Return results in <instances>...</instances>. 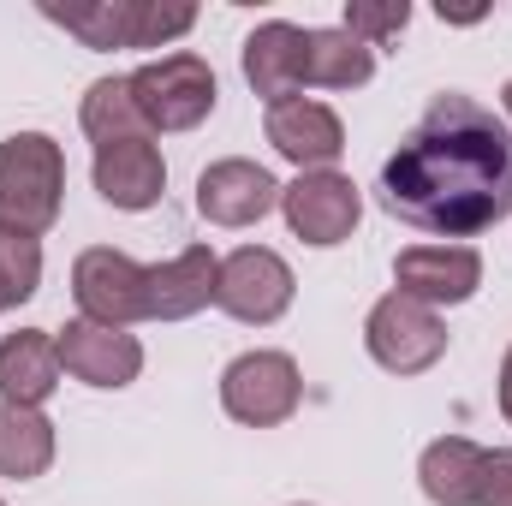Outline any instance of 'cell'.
Here are the masks:
<instances>
[{
  "mask_svg": "<svg viewBox=\"0 0 512 506\" xmlns=\"http://www.w3.org/2000/svg\"><path fill=\"white\" fill-rule=\"evenodd\" d=\"M382 209L435 239H471L507 221L512 131L459 90L435 96L382 161Z\"/></svg>",
  "mask_w": 512,
  "mask_h": 506,
  "instance_id": "obj_1",
  "label": "cell"
},
{
  "mask_svg": "<svg viewBox=\"0 0 512 506\" xmlns=\"http://www.w3.org/2000/svg\"><path fill=\"white\" fill-rule=\"evenodd\" d=\"M66 191V155L42 131H12L0 143V233L42 239L60 221Z\"/></svg>",
  "mask_w": 512,
  "mask_h": 506,
  "instance_id": "obj_2",
  "label": "cell"
},
{
  "mask_svg": "<svg viewBox=\"0 0 512 506\" xmlns=\"http://www.w3.org/2000/svg\"><path fill=\"white\" fill-rule=\"evenodd\" d=\"M54 24H66L84 48H161L197 24L191 6L161 0H96V6H42Z\"/></svg>",
  "mask_w": 512,
  "mask_h": 506,
  "instance_id": "obj_3",
  "label": "cell"
},
{
  "mask_svg": "<svg viewBox=\"0 0 512 506\" xmlns=\"http://www.w3.org/2000/svg\"><path fill=\"white\" fill-rule=\"evenodd\" d=\"M131 102L149 131H191L215 114V72L203 54H161L131 72Z\"/></svg>",
  "mask_w": 512,
  "mask_h": 506,
  "instance_id": "obj_4",
  "label": "cell"
},
{
  "mask_svg": "<svg viewBox=\"0 0 512 506\" xmlns=\"http://www.w3.org/2000/svg\"><path fill=\"white\" fill-rule=\"evenodd\" d=\"M364 346L393 376H423L429 364H441L447 328H441V316L429 304H417L405 292H387L382 304L370 310V322H364Z\"/></svg>",
  "mask_w": 512,
  "mask_h": 506,
  "instance_id": "obj_5",
  "label": "cell"
},
{
  "mask_svg": "<svg viewBox=\"0 0 512 506\" xmlns=\"http://www.w3.org/2000/svg\"><path fill=\"white\" fill-rule=\"evenodd\" d=\"M72 298H78L84 322H102V328L149 322V268L131 262L126 251L96 245L72 262Z\"/></svg>",
  "mask_w": 512,
  "mask_h": 506,
  "instance_id": "obj_6",
  "label": "cell"
},
{
  "mask_svg": "<svg viewBox=\"0 0 512 506\" xmlns=\"http://www.w3.org/2000/svg\"><path fill=\"white\" fill-rule=\"evenodd\" d=\"M304 399V381H298V364L286 352H245L227 364L221 376V405L233 423H251V429H274L298 411Z\"/></svg>",
  "mask_w": 512,
  "mask_h": 506,
  "instance_id": "obj_7",
  "label": "cell"
},
{
  "mask_svg": "<svg viewBox=\"0 0 512 506\" xmlns=\"http://www.w3.org/2000/svg\"><path fill=\"white\" fill-rule=\"evenodd\" d=\"M280 209H286V227L304 245L328 251V245H346L352 239V227L364 215V197H358V185L346 173L316 167V173H298L292 185H280Z\"/></svg>",
  "mask_w": 512,
  "mask_h": 506,
  "instance_id": "obj_8",
  "label": "cell"
},
{
  "mask_svg": "<svg viewBox=\"0 0 512 506\" xmlns=\"http://www.w3.org/2000/svg\"><path fill=\"white\" fill-rule=\"evenodd\" d=\"M215 304L233 316V322H280L286 304H292V268L286 256L262 251V245H245L221 262V280H215Z\"/></svg>",
  "mask_w": 512,
  "mask_h": 506,
  "instance_id": "obj_9",
  "label": "cell"
},
{
  "mask_svg": "<svg viewBox=\"0 0 512 506\" xmlns=\"http://www.w3.org/2000/svg\"><path fill=\"white\" fill-rule=\"evenodd\" d=\"M393 286L417 304H465L483 286V256L471 245H411L393 262Z\"/></svg>",
  "mask_w": 512,
  "mask_h": 506,
  "instance_id": "obj_10",
  "label": "cell"
},
{
  "mask_svg": "<svg viewBox=\"0 0 512 506\" xmlns=\"http://www.w3.org/2000/svg\"><path fill=\"white\" fill-rule=\"evenodd\" d=\"M54 346H60V364L72 370L78 381H90V387H131L137 370H143V346H137V334L126 328H102V322H66L60 334H54Z\"/></svg>",
  "mask_w": 512,
  "mask_h": 506,
  "instance_id": "obj_11",
  "label": "cell"
},
{
  "mask_svg": "<svg viewBox=\"0 0 512 506\" xmlns=\"http://www.w3.org/2000/svg\"><path fill=\"white\" fill-rule=\"evenodd\" d=\"M274 203H280L274 173L256 167V161H239V155L203 167V179H197V209H203V221H215V227H251V221H262Z\"/></svg>",
  "mask_w": 512,
  "mask_h": 506,
  "instance_id": "obj_12",
  "label": "cell"
},
{
  "mask_svg": "<svg viewBox=\"0 0 512 506\" xmlns=\"http://www.w3.org/2000/svg\"><path fill=\"white\" fill-rule=\"evenodd\" d=\"M268 143H274L286 161H298L304 173H316V167L340 161V149H346V126H340V114H334L328 102L292 96V102L268 108Z\"/></svg>",
  "mask_w": 512,
  "mask_h": 506,
  "instance_id": "obj_13",
  "label": "cell"
},
{
  "mask_svg": "<svg viewBox=\"0 0 512 506\" xmlns=\"http://www.w3.org/2000/svg\"><path fill=\"white\" fill-rule=\"evenodd\" d=\"M245 78H251V90L268 108L292 102L304 90V30L286 24V18L256 24L251 36H245Z\"/></svg>",
  "mask_w": 512,
  "mask_h": 506,
  "instance_id": "obj_14",
  "label": "cell"
},
{
  "mask_svg": "<svg viewBox=\"0 0 512 506\" xmlns=\"http://www.w3.org/2000/svg\"><path fill=\"white\" fill-rule=\"evenodd\" d=\"M96 191L114 209H155L161 185H167V161L149 137H126V143H102L96 149Z\"/></svg>",
  "mask_w": 512,
  "mask_h": 506,
  "instance_id": "obj_15",
  "label": "cell"
},
{
  "mask_svg": "<svg viewBox=\"0 0 512 506\" xmlns=\"http://www.w3.org/2000/svg\"><path fill=\"white\" fill-rule=\"evenodd\" d=\"M215 280H221V256L209 245H191L173 262L149 268V322H185L203 304H215Z\"/></svg>",
  "mask_w": 512,
  "mask_h": 506,
  "instance_id": "obj_16",
  "label": "cell"
},
{
  "mask_svg": "<svg viewBox=\"0 0 512 506\" xmlns=\"http://www.w3.org/2000/svg\"><path fill=\"white\" fill-rule=\"evenodd\" d=\"M60 376H66V364H60L54 334L18 328V334L0 340V405H30L36 411L60 387Z\"/></svg>",
  "mask_w": 512,
  "mask_h": 506,
  "instance_id": "obj_17",
  "label": "cell"
},
{
  "mask_svg": "<svg viewBox=\"0 0 512 506\" xmlns=\"http://www.w3.org/2000/svg\"><path fill=\"white\" fill-rule=\"evenodd\" d=\"M376 72V48L340 30H304V84L316 90H358Z\"/></svg>",
  "mask_w": 512,
  "mask_h": 506,
  "instance_id": "obj_18",
  "label": "cell"
},
{
  "mask_svg": "<svg viewBox=\"0 0 512 506\" xmlns=\"http://www.w3.org/2000/svg\"><path fill=\"white\" fill-rule=\"evenodd\" d=\"M483 453H489V447H477V441H465V435H441V441H429V453H423V465H417L423 495H429L435 506H477Z\"/></svg>",
  "mask_w": 512,
  "mask_h": 506,
  "instance_id": "obj_19",
  "label": "cell"
},
{
  "mask_svg": "<svg viewBox=\"0 0 512 506\" xmlns=\"http://www.w3.org/2000/svg\"><path fill=\"white\" fill-rule=\"evenodd\" d=\"M54 465V423L30 405H0V477L30 483Z\"/></svg>",
  "mask_w": 512,
  "mask_h": 506,
  "instance_id": "obj_20",
  "label": "cell"
},
{
  "mask_svg": "<svg viewBox=\"0 0 512 506\" xmlns=\"http://www.w3.org/2000/svg\"><path fill=\"white\" fill-rule=\"evenodd\" d=\"M78 120H84V137L96 149L102 143H126V137H149L137 102H131V78H96L90 96H84V108H78Z\"/></svg>",
  "mask_w": 512,
  "mask_h": 506,
  "instance_id": "obj_21",
  "label": "cell"
},
{
  "mask_svg": "<svg viewBox=\"0 0 512 506\" xmlns=\"http://www.w3.org/2000/svg\"><path fill=\"white\" fill-rule=\"evenodd\" d=\"M36 286H42V245L18 239V233H0V310L36 298Z\"/></svg>",
  "mask_w": 512,
  "mask_h": 506,
  "instance_id": "obj_22",
  "label": "cell"
},
{
  "mask_svg": "<svg viewBox=\"0 0 512 506\" xmlns=\"http://www.w3.org/2000/svg\"><path fill=\"white\" fill-rule=\"evenodd\" d=\"M405 24H411V6H405V0H352V6H346V30H352L358 42H370V48H376V42H393Z\"/></svg>",
  "mask_w": 512,
  "mask_h": 506,
  "instance_id": "obj_23",
  "label": "cell"
},
{
  "mask_svg": "<svg viewBox=\"0 0 512 506\" xmlns=\"http://www.w3.org/2000/svg\"><path fill=\"white\" fill-rule=\"evenodd\" d=\"M477 506H512V447H495V453H483Z\"/></svg>",
  "mask_w": 512,
  "mask_h": 506,
  "instance_id": "obj_24",
  "label": "cell"
},
{
  "mask_svg": "<svg viewBox=\"0 0 512 506\" xmlns=\"http://www.w3.org/2000/svg\"><path fill=\"white\" fill-rule=\"evenodd\" d=\"M501 417L512 423V352H507V364H501Z\"/></svg>",
  "mask_w": 512,
  "mask_h": 506,
  "instance_id": "obj_25",
  "label": "cell"
},
{
  "mask_svg": "<svg viewBox=\"0 0 512 506\" xmlns=\"http://www.w3.org/2000/svg\"><path fill=\"white\" fill-rule=\"evenodd\" d=\"M501 102H507V114H512V84H507V90H501Z\"/></svg>",
  "mask_w": 512,
  "mask_h": 506,
  "instance_id": "obj_26",
  "label": "cell"
}]
</instances>
